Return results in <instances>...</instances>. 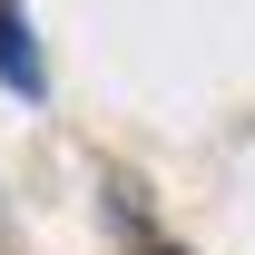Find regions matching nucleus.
Returning <instances> with one entry per match:
<instances>
[{
	"instance_id": "obj_1",
	"label": "nucleus",
	"mask_w": 255,
	"mask_h": 255,
	"mask_svg": "<svg viewBox=\"0 0 255 255\" xmlns=\"http://www.w3.org/2000/svg\"><path fill=\"white\" fill-rule=\"evenodd\" d=\"M0 69H10V89H39V59H30V39H20V10L0 0Z\"/></svg>"
},
{
	"instance_id": "obj_2",
	"label": "nucleus",
	"mask_w": 255,
	"mask_h": 255,
	"mask_svg": "<svg viewBox=\"0 0 255 255\" xmlns=\"http://www.w3.org/2000/svg\"><path fill=\"white\" fill-rule=\"evenodd\" d=\"M147 255H177V246H147Z\"/></svg>"
}]
</instances>
